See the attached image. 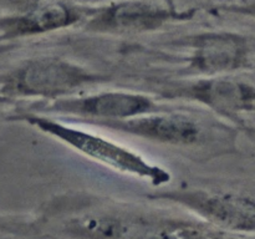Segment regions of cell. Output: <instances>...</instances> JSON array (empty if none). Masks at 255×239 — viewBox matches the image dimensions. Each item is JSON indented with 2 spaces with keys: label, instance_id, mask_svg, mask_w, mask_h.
Returning <instances> with one entry per match:
<instances>
[{
  "label": "cell",
  "instance_id": "6da1fadb",
  "mask_svg": "<svg viewBox=\"0 0 255 239\" xmlns=\"http://www.w3.org/2000/svg\"><path fill=\"white\" fill-rule=\"evenodd\" d=\"M25 120L44 133L55 137L57 141L110 168L148 179L153 184H164L171 178L164 168L151 163L136 152L99 134L39 115L26 116Z\"/></svg>",
  "mask_w": 255,
  "mask_h": 239
},
{
  "label": "cell",
  "instance_id": "30bf717a",
  "mask_svg": "<svg viewBox=\"0 0 255 239\" xmlns=\"http://www.w3.org/2000/svg\"><path fill=\"white\" fill-rule=\"evenodd\" d=\"M159 239H214L209 234L196 228H174L164 232Z\"/></svg>",
  "mask_w": 255,
  "mask_h": 239
},
{
  "label": "cell",
  "instance_id": "7a4b0ae2",
  "mask_svg": "<svg viewBox=\"0 0 255 239\" xmlns=\"http://www.w3.org/2000/svg\"><path fill=\"white\" fill-rule=\"evenodd\" d=\"M97 79V75L70 61L37 59L20 70L15 80V90L24 96L56 99L99 81Z\"/></svg>",
  "mask_w": 255,
  "mask_h": 239
},
{
  "label": "cell",
  "instance_id": "5b68a950",
  "mask_svg": "<svg viewBox=\"0 0 255 239\" xmlns=\"http://www.w3.org/2000/svg\"><path fill=\"white\" fill-rule=\"evenodd\" d=\"M187 14H173L144 1H124L102 10L90 26L104 31H146L154 30L174 17Z\"/></svg>",
  "mask_w": 255,
  "mask_h": 239
},
{
  "label": "cell",
  "instance_id": "52a82bcc",
  "mask_svg": "<svg viewBox=\"0 0 255 239\" xmlns=\"http://www.w3.org/2000/svg\"><path fill=\"white\" fill-rule=\"evenodd\" d=\"M177 198L196 209L206 218L229 227H251L255 221L254 208L246 199L229 194L191 192Z\"/></svg>",
  "mask_w": 255,
  "mask_h": 239
},
{
  "label": "cell",
  "instance_id": "3957f363",
  "mask_svg": "<svg viewBox=\"0 0 255 239\" xmlns=\"http://www.w3.org/2000/svg\"><path fill=\"white\" fill-rule=\"evenodd\" d=\"M149 97L134 92L107 91L77 99H59L50 105L51 111L100 121L127 120L153 112Z\"/></svg>",
  "mask_w": 255,
  "mask_h": 239
},
{
  "label": "cell",
  "instance_id": "277c9868",
  "mask_svg": "<svg viewBox=\"0 0 255 239\" xmlns=\"http://www.w3.org/2000/svg\"><path fill=\"white\" fill-rule=\"evenodd\" d=\"M100 124L149 141L168 144L196 143L202 136L198 122L182 114L149 112L127 120L101 121Z\"/></svg>",
  "mask_w": 255,
  "mask_h": 239
},
{
  "label": "cell",
  "instance_id": "ba28073f",
  "mask_svg": "<svg viewBox=\"0 0 255 239\" xmlns=\"http://www.w3.org/2000/svg\"><path fill=\"white\" fill-rule=\"evenodd\" d=\"M187 96L224 114L246 111L255 101L252 87L228 79L201 80L187 87Z\"/></svg>",
  "mask_w": 255,
  "mask_h": 239
},
{
  "label": "cell",
  "instance_id": "9c48e42d",
  "mask_svg": "<svg viewBox=\"0 0 255 239\" xmlns=\"http://www.w3.org/2000/svg\"><path fill=\"white\" fill-rule=\"evenodd\" d=\"M76 20L74 12L61 4H50L27 12L11 22L15 35H34L67 26Z\"/></svg>",
  "mask_w": 255,
  "mask_h": 239
},
{
  "label": "cell",
  "instance_id": "8992f818",
  "mask_svg": "<svg viewBox=\"0 0 255 239\" xmlns=\"http://www.w3.org/2000/svg\"><path fill=\"white\" fill-rule=\"evenodd\" d=\"M247 57L246 42L231 34H207L194 44L192 65L207 75L232 71L244 64Z\"/></svg>",
  "mask_w": 255,
  "mask_h": 239
}]
</instances>
